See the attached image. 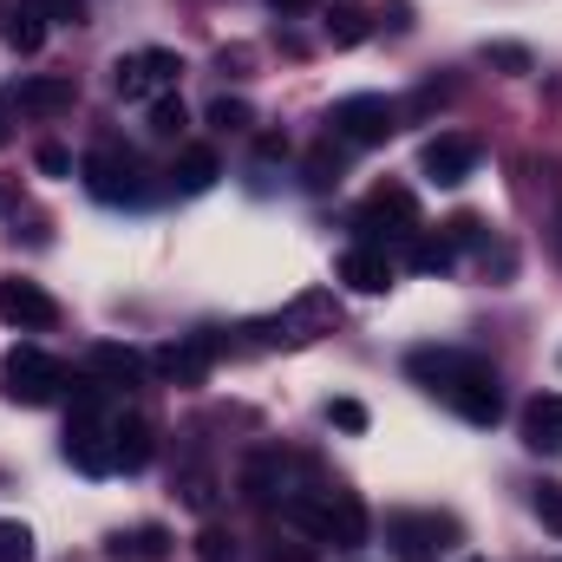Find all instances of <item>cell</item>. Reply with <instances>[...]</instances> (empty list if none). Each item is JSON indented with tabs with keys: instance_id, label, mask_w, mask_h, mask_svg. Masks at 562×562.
<instances>
[{
	"instance_id": "6da1fadb",
	"label": "cell",
	"mask_w": 562,
	"mask_h": 562,
	"mask_svg": "<svg viewBox=\"0 0 562 562\" xmlns=\"http://www.w3.org/2000/svg\"><path fill=\"white\" fill-rule=\"evenodd\" d=\"M281 510H288L307 537H321V543H334V550H360V543H367V504H360L353 491H340V484L301 491V497H288Z\"/></svg>"
},
{
	"instance_id": "7a4b0ae2",
	"label": "cell",
	"mask_w": 562,
	"mask_h": 562,
	"mask_svg": "<svg viewBox=\"0 0 562 562\" xmlns=\"http://www.w3.org/2000/svg\"><path fill=\"white\" fill-rule=\"evenodd\" d=\"M327 132H334V144H347V150H373V144H386L400 132V105L380 99V92H353V99H340L327 112Z\"/></svg>"
},
{
	"instance_id": "3957f363",
	"label": "cell",
	"mask_w": 562,
	"mask_h": 562,
	"mask_svg": "<svg viewBox=\"0 0 562 562\" xmlns=\"http://www.w3.org/2000/svg\"><path fill=\"white\" fill-rule=\"evenodd\" d=\"M334 321H340V307H334V294H321V288H307L294 307H281L269 321H256L249 334L262 340V347H307V340H321V334H334Z\"/></svg>"
},
{
	"instance_id": "277c9868",
	"label": "cell",
	"mask_w": 562,
	"mask_h": 562,
	"mask_svg": "<svg viewBox=\"0 0 562 562\" xmlns=\"http://www.w3.org/2000/svg\"><path fill=\"white\" fill-rule=\"evenodd\" d=\"M353 229H360V243H413L419 236V196L406 190V183H380L367 203H360V216H353Z\"/></svg>"
},
{
	"instance_id": "5b68a950",
	"label": "cell",
	"mask_w": 562,
	"mask_h": 562,
	"mask_svg": "<svg viewBox=\"0 0 562 562\" xmlns=\"http://www.w3.org/2000/svg\"><path fill=\"white\" fill-rule=\"evenodd\" d=\"M406 373L419 380L425 393H438V400L458 393V386H471V380H497V367L484 353H471V347H413Z\"/></svg>"
},
{
	"instance_id": "8992f818",
	"label": "cell",
	"mask_w": 562,
	"mask_h": 562,
	"mask_svg": "<svg viewBox=\"0 0 562 562\" xmlns=\"http://www.w3.org/2000/svg\"><path fill=\"white\" fill-rule=\"evenodd\" d=\"M0 380H7V400H20V406H53L72 386V373L53 353H40V347H13L0 360Z\"/></svg>"
},
{
	"instance_id": "52a82bcc",
	"label": "cell",
	"mask_w": 562,
	"mask_h": 562,
	"mask_svg": "<svg viewBox=\"0 0 562 562\" xmlns=\"http://www.w3.org/2000/svg\"><path fill=\"white\" fill-rule=\"evenodd\" d=\"M177 79H183V59H177V53H164V46H138V53H125V59L112 66V92H119L125 105L177 92Z\"/></svg>"
},
{
	"instance_id": "ba28073f",
	"label": "cell",
	"mask_w": 562,
	"mask_h": 562,
	"mask_svg": "<svg viewBox=\"0 0 562 562\" xmlns=\"http://www.w3.org/2000/svg\"><path fill=\"white\" fill-rule=\"evenodd\" d=\"M79 177H86V190L99 196V203H144V164L132 150H119V144H99V150H86V164H79Z\"/></svg>"
},
{
	"instance_id": "9c48e42d",
	"label": "cell",
	"mask_w": 562,
	"mask_h": 562,
	"mask_svg": "<svg viewBox=\"0 0 562 562\" xmlns=\"http://www.w3.org/2000/svg\"><path fill=\"white\" fill-rule=\"evenodd\" d=\"M66 464H79L86 477L119 471V458H112V419L105 413H72V425H66Z\"/></svg>"
},
{
	"instance_id": "30bf717a",
	"label": "cell",
	"mask_w": 562,
	"mask_h": 562,
	"mask_svg": "<svg viewBox=\"0 0 562 562\" xmlns=\"http://www.w3.org/2000/svg\"><path fill=\"white\" fill-rule=\"evenodd\" d=\"M0 321L7 327H26V334H46V327H59V301L40 288V281H0Z\"/></svg>"
},
{
	"instance_id": "8fae6325",
	"label": "cell",
	"mask_w": 562,
	"mask_h": 562,
	"mask_svg": "<svg viewBox=\"0 0 562 562\" xmlns=\"http://www.w3.org/2000/svg\"><path fill=\"white\" fill-rule=\"evenodd\" d=\"M386 537H393V550H400V562H438V550H445V537H451V517H425V510H400V517H386Z\"/></svg>"
},
{
	"instance_id": "7c38bea8",
	"label": "cell",
	"mask_w": 562,
	"mask_h": 562,
	"mask_svg": "<svg viewBox=\"0 0 562 562\" xmlns=\"http://www.w3.org/2000/svg\"><path fill=\"white\" fill-rule=\"evenodd\" d=\"M72 99H79V86H72L66 72H33V79H20V86L7 92V112L53 119V112H72Z\"/></svg>"
},
{
	"instance_id": "4fadbf2b",
	"label": "cell",
	"mask_w": 562,
	"mask_h": 562,
	"mask_svg": "<svg viewBox=\"0 0 562 562\" xmlns=\"http://www.w3.org/2000/svg\"><path fill=\"white\" fill-rule=\"evenodd\" d=\"M419 170L431 183H464L471 170H477V138H464V132H438V138L419 144Z\"/></svg>"
},
{
	"instance_id": "5bb4252c",
	"label": "cell",
	"mask_w": 562,
	"mask_h": 562,
	"mask_svg": "<svg viewBox=\"0 0 562 562\" xmlns=\"http://www.w3.org/2000/svg\"><path fill=\"white\" fill-rule=\"evenodd\" d=\"M144 373H150V360H144L138 347H119V340H99V347H92V380H99V386L132 393V386H144Z\"/></svg>"
},
{
	"instance_id": "9a60e30c",
	"label": "cell",
	"mask_w": 562,
	"mask_h": 562,
	"mask_svg": "<svg viewBox=\"0 0 562 562\" xmlns=\"http://www.w3.org/2000/svg\"><path fill=\"white\" fill-rule=\"evenodd\" d=\"M243 497L262 504V510L294 497V491H288V458H281V451H256V458L243 464Z\"/></svg>"
},
{
	"instance_id": "2e32d148",
	"label": "cell",
	"mask_w": 562,
	"mask_h": 562,
	"mask_svg": "<svg viewBox=\"0 0 562 562\" xmlns=\"http://www.w3.org/2000/svg\"><path fill=\"white\" fill-rule=\"evenodd\" d=\"M0 40L13 53H40L46 46V13L40 0H0Z\"/></svg>"
},
{
	"instance_id": "e0dca14e",
	"label": "cell",
	"mask_w": 562,
	"mask_h": 562,
	"mask_svg": "<svg viewBox=\"0 0 562 562\" xmlns=\"http://www.w3.org/2000/svg\"><path fill=\"white\" fill-rule=\"evenodd\" d=\"M340 281H347V288H360V294H386V288H393V262H386V249L353 243V249L340 256Z\"/></svg>"
},
{
	"instance_id": "ac0fdd59",
	"label": "cell",
	"mask_w": 562,
	"mask_h": 562,
	"mask_svg": "<svg viewBox=\"0 0 562 562\" xmlns=\"http://www.w3.org/2000/svg\"><path fill=\"white\" fill-rule=\"evenodd\" d=\"M517 431H524L530 451H550V458H557L562 451V393H537V400L524 406V425H517Z\"/></svg>"
},
{
	"instance_id": "d6986e66",
	"label": "cell",
	"mask_w": 562,
	"mask_h": 562,
	"mask_svg": "<svg viewBox=\"0 0 562 562\" xmlns=\"http://www.w3.org/2000/svg\"><path fill=\"white\" fill-rule=\"evenodd\" d=\"M216 177H223V164H216L210 144H190V150H177V164H170V190H177V196H203V190H216Z\"/></svg>"
},
{
	"instance_id": "ffe728a7",
	"label": "cell",
	"mask_w": 562,
	"mask_h": 562,
	"mask_svg": "<svg viewBox=\"0 0 562 562\" xmlns=\"http://www.w3.org/2000/svg\"><path fill=\"white\" fill-rule=\"evenodd\" d=\"M150 373H164L170 386H203L210 353H203L196 340H170V347H157V353H150Z\"/></svg>"
},
{
	"instance_id": "44dd1931",
	"label": "cell",
	"mask_w": 562,
	"mask_h": 562,
	"mask_svg": "<svg viewBox=\"0 0 562 562\" xmlns=\"http://www.w3.org/2000/svg\"><path fill=\"white\" fill-rule=\"evenodd\" d=\"M445 406H451L464 425H497L504 419V393H497V380H471V386L445 393Z\"/></svg>"
},
{
	"instance_id": "7402d4cb",
	"label": "cell",
	"mask_w": 562,
	"mask_h": 562,
	"mask_svg": "<svg viewBox=\"0 0 562 562\" xmlns=\"http://www.w3.org/2000/svg\"><path fill=\"white\" fill-rule=\"evenodd\" d=\"M105 557H112V562H164V557H170V530H164V524L119 530V537L105 543Z\"/></svg>"
},
{
	"instance_id": "603a6c76",
	"label": "cell",
	"mask_w": 562,
	"mask_h": 562,
	"mask_svg": "<svg viewBox=\"0 0 562 562\" xmlns=\"http://www.w3.org/2000/svg\"><path fill=\"white\" fill-rule=\"evenodd\" d=\"M112 458H119V471H144L150 464V425L138 413H119L112 419Z\"/></svg>"
},
{
	"instance_id": "cb8c5ba5",
	"label": "cell",
	"mask_w": 562,
	"mask_h": 562,
	"mask_svg": "<svg viewBox=\"0 0 562 562\" xmlns=\"http://www.w3.org/2000/svg\"><path fill=\"white\" fill-rule=\"evenodd\" d=\"M451 262H458V249H451V236H413V269H419V276H445V269H451Z\"/></svg>"
},
{
	"instance_id": "d4e9b609",
	"label": "cell",
	"mask_w": 562,
	"mask_h": 562,
	"mask_svg": "<svg viewBox=\"0 0 562 562\" xmlns=\"http://www.w3.org/2000/svg\"><path fill=\"white\" fill-rule=\"evenodd\" d=\"M327 40L334 46H360L367 40V13L360 7H327Z\"/></svg>"
},
{
	"instance_id": "484cf974",
	"label": "cell",
	"mask_w": 562,
	"mask_h": 562,
	"mask_svg": "<svg viewBox=\"0 0 562 562\" xmlns=\"http://www.w3.org/2000/svg\"><path fill=\"white\" fill-rule=\"evenodd\" d=\"M183 125H190V112H183V99H177V92L150 99V132H157V138H183Z\"/></svg>"
},
{
	"instance_id": "4316f807",
	"label": "cell",
	"mask_w": 562,
	"mask_h": 562,
	"mask_svg": "<svg viewBox=\"0 0 562 562\" xmlns=\"http://www.w3.org/2000/svg\"><path fill=\"white\" fill-rule=\"evenodd\" d=\"M334 183H340V144L307 150V190H334Z\"/></svg>"
},
{
	"instance_id": "83f0119b",
	"label": "cell",
	"mask_w": 562,
	"mask_h": 562,
	"mask_svg": "<svg viewBox=\"0 0 562 562\" xmlns=\"http://www.w3.org/2000/svg\"><path fill=\"white\" fill-rule=\"evenodd\" d=\"M484 66H497V72H530L537 59H530V46H517V40H491V46H484Z\"/></svg>"
},
{
	"instance_id": "f1b7e54d",
	"label": "cell",
	"mask_w": 562,
	"mask_h": 562,
	"mask_svg": "<svg viewBox=\"0 0 562 562\" xmlns=\"http://www.w3.org/2000/svg\"><path fill=\"white\" fill-rule=\"evenodd\" d=\"M229 557H236V537L223 524H203L196 530V562H229Z\"/></svg>"
},
{
	"instance_id": "f546056e",
	"label": "cell",
	"mask_w": 562,
	"mask_h": 562,
	"mask_svg": "<svg viewBox=\"0 0 562 562\" xmlns=\"http://www.w3.org/2000/svg\"><path fill=\"white\" fill-rule=\"evenodd\" d=\"M0 562H33V530L26 524H0Z\"/></svg>"
},
{
	"instance_id": "4dcf8cb0",
	"label": "cell",
	"mask_w": 562,
	"mask_h": 562,
	"mask_svg": "<svg viewBox=\"0 0 562 562\" xmlns=\"http://www.w3.org/2000/svg\"><path fill=\"white\" fill-rule=\"evenodd\" d=\"M210 125H216V132H249L256 112H249L243 99H216V105H210Z\"/></svg>"
},
{
	"instance_id": "1f68e13d",
	"label": "cell",
	"mask_w": 562,
	"mask_h": 562,
	"mask_svg": "<svg viewBox=\"0 0 562 562\" xmlns=\"http://www.w3.org/2000/svg\"><path fill=\"white\" fill-rule=\"evenodd\" d=\"M530 510L543 517V530L562 537V484H537V491H530Z\"/></svg>"
},
{
	"instance_id": "d6a6232c",
	"label": "cell",
	"mask_w": 562,
	"mask_h": 562,
	"mask_svg": "<svg viewBox=\"0 0 562 562\" xmlns=\"http://www.w3.org/2000/svg\"><path fill=\"white\" fill-rule=\"evenodd\" d=\"M445 236H451V249H484V223L477 216H451Z\"/></svg>"
},
{
	"instance_id": "836d02e7",
	"label": "cell",
	"mask_w": 562,
	"mask_h": 562,
	"mask_svg": "<svg viewBox=\"0 0 562 562\" xmlns=\"http://www.w3.org/2000/svg\"><path fill=\"white\" fill-rule=\"evenodd\" d=\"M33 164H40L46 177H72V150H66V144H40V150H33Z\"/></svg>"
},
{
	"instance_id": "e575fe53",
	"label": "cell",
	"mask_w": 562,
	"mask_h": 562,
	"mask_svg": "<svg viewBox=\"0 0 562 562\" xmlns=\"http://www.w3.org/2000/svg\"><path fill=\"white\" fill-rule=\"evenodd\" d=\"M327 419L340 425V431H367V406H360V400H334Z\"/></svg>"
},
{
	"instance_id": "d590c367",
	"label": "cell",
	"mask_w": 562,
	"mask_h": 562,
	"mask_svg": "<svg viewBox=\"0 0 562 562\" xmlns=\"http://www.w3.org/2000/svg\"><path fill=\"white\" fill-rule=\"evenodd\" d=\"M40 13L59 20V26H79V20H86V0H40Z\"/></svg>"
},
{
	"instance_id": "8d00e7d4",
	"label": "cell",
	"mask_w": 562,
	"mask_h": 562,
	"mask_svg": "<svg viewBox=\"0 0 562 562\" xmlns=\"http://www.w3.org/2000/svg\"><path fill=\"white\" fill-rule=\"evenodd\" d=\"M438 99H445V86H425V92H419V99H413V105H406V112H413V119H425V112H431Z\"/></svg>"
},
{
	"instance_id": "74e56055",
	"label": "cell",
	"mask_w": 562,
	"mask_h": 562,
	"mask_svg": "<svg viewBox=\"0 0 562 562\" xmlns=\"http://www.w3.org/2000/svg\"><path fill=\"white\" fill-rule=\"evenodd\" d=\"M262 562H307V550H301V543H288V550H281V543H276Z\"/></svg>"
},
{
	"instance_id": "f35d334b",
	"label": "cell",
	"mask_w": 562,
	"mask_h": 562,
	"mask_svg": "<svg viewBox=\"0 0 562 562\" xmlns=\"http://www.w3.org/2000/svg\"><path fill=\"white\" fill-rule=\"evenodd\" d=\"M269 7H281V13H307L314 0H269Z\"/></svg>"
},
{
	"instance_id": "ab89813d",
	"label": "cell",
	"mask_w": 562,
	"mask_h": 562,
	"mask_svg": "<svg viewBox=\"0 0 562 562\" xmlns=\"http://www.w3.org/2000/svg\"><path fill=\"white\" fill-rule=\"evenodd\" d=\"M0 144H7V99H0Z\"/></svg>"
},
{
	"instance_id": "60d3db41",
	"label": "cell",
	"mask_w": 562,
	"mask_h": 562,
	"mask_svg": "<svg viewBox=\"0 0 562 562\" xmlns=\"http://www.w3.org/2000/svg\"><path fill=\"white\" fill-rule=\"evenodd\" d=\"M557 249H562V210H557Z\"/></svg>"
},
{
	"instance_id": "b9f144b4",
	"label": "cell",
	"mask_w": 562,
	"mask_h": 562,
	"mask_svg": "<svg viewBox=\"0 0 562 562\" xmlns=\"http://www.w3.org/2000/svg\"><path fill=\"white\" fill-rule=\"evenodd\" d=\"M464 562H484V557H464Z\"/></svg>"
},
{
	"instance_id": "7bdbcfd3",
	"label": "cell",
	"mask_w": 562,
	"mask_h": 562,
	"mask_svg": "<svg viewBox=\"0 0 562 562\" xmlns=\"http://www.w3.org/2000/svg\"><path fill=\"white\" fill-rule=\"evenodd\" d=\"M557 562H562V557H557Z\"/></svg>"
}]
</instances>
